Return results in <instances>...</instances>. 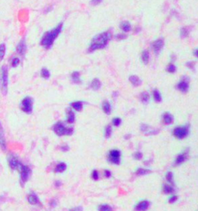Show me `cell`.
I'll return each instance as SVG.
<instances>
[{"label": "cell", "mask_w": 198, "mask_h": 211, "mask_svg": "<svg viewBox=\"0 0 198 211\" xmlns=\"http://www.w3.org/2000/svg\"><path fill=\"white\" fill-rule=\"evenodd\" d=\"M103 175H104V176L105 177V178L109 179V178H111V176H112V173H111V172L110 171V170H108V169H105V170H104Z\"/></svg>", "instance_id": "obj_45"}, {"label": "cell", "mask_w": 198, "mask_h": 211, "mask_svg": "<svg viewBox=\"0 0 198 211\" xmlns=\"http://www.w3.org/2000/svg\"><path fill=\"white\" fill-rule=\"evenodd\" d=\"M162 120H163V122L166 125H169V124H172L174 121V118L173 116V114L169 112H165L163 114V117H162Z\"/></svg>", "instance_id": "obj_15"}, {"label": "cell", "mask_w": 198, "mask_h": 211, "mask_svg": "<svg viewBox=\"0 0 198 211\" xmlns=\"http://www.w3.org/2000/svg\"><path fill=\"white\" fill-rule=\"evenodd\" d=\"M177 200H178V196H177V195L174 194V193L170 195V196L168 199V202H169V203H171V204L175 203Z\"/></svg>", "instance_id": "obj_42"}, {"label": "cell", "mask_w": 198, "mask_h": 211, "mask_svg": "<svg viewBox=\"0 0 198 211\" xmlns=\"http://www.w3.org/2000/svg\"><path fill=\"white\" fill-rule=\"evenodd\" d=\"M153 98L156 103H160L161 102L162 100H163V98H162V95L161 93L159 92V91L156 90V89L153 91Z\"/></svg>", "instance_id": "obj_29"}, {"label": "cell", "mask_w": 198, "mask_h": 211, "mask_svg": "<svg viewBox=\"0 0 198 211\" xmlns=\"http://www.w3.org/2000/svg\"><path fill=\"white\" fill-rule=\"evenodd\" d=\"M61 182H60V181H56L55 186H57V187H60V186H61Z\"/></svg>", "instance_id": "obj_51"}, {"label": "cell", "mask_w": 198, "mask_h": 211, "mask_svg": "<svg viewBox=\"0 0 198 211\" xmlns=\"http://www.w3.org/2000/svg\"><path fill=\"white\" fill-rule=\"evenodd\" d=\"M69 211H83V209L81 206H77L75 208H73L71 210H70Z\"/></svg>", "instance_id": "obj_49"}, {"label": "cell", "mask_w": 198, "mask_h": 211, "mask_svg": "<svg viewBox=\"0 0 198 211\" xmlns=\"http://www.w3.org/2000/svg\"><path fill=\"white\" fill-rule=\"evenodd\" d=\"M19 170H20V180L23 183H25L29 180L31 170L29 169V166H26V165H22V164L19 167Z\"/></svg>", "instance_id": "obj_9"}, {"label": "cell", "mask_w": 198, "mask_h": 211, "mask_svg": "<svg viewBox=\"0 0 198 211\" xmlns=\"http://www.w3.org/2000/svg\"><path fill=\"white\" fill-rule=\"evenodd\" d=\"M129 81L131 83V85L134 87H139L140 85H141V80L138 76L136 75H131V76L129 77Z\"/></svg>", "instance_id": "obj_23"}, {"label": "cell", "mask_w": 198, "mask_h": 211, "mask_svg": "<svg viewBox=\"0 0 198 211\" xmlns=\"http://www.w3.org/2000/svg\"><path fill=\"white\" fill-rule=\"evenodd\" d=\"M71 79L74 83L75 84H81V75L80 73L77 71H74L71 74Z\"/></svg>", "instance_id": "obj_30"}, {"label": "cell", "mask_w": 198, "mask_h": 211, "mask_svg": "<svg viewBox=\"0 0 198 211\" xmlns=\"http://www.w3.org/2000/svg\"><path fill=\"white\" fill-rule=\"evenodd\" d=\"M140 130L145 135H155L159 133V130L153 128L150 125L147 124H142L140 125Z\"/></svg>", "instance_id": "obj_11"}, {"label": "cell", "mask_w": 198, "mask_h": 211, "mask_svg": "<svg viewBox=\"0 0 198 211\" xmlns=\"http://www.w3.org/2000/svg\"><path fill=\"white\" fill-rule=\"evenodd\" d=\"M133 158H134V159H135V160H138V161L142 160L143 158V152H140V151L135 152H134V154H133Z\"/></svg>", "instance_id": "obj_39"}, {"label": "cell", "mask_w": 198, "mask_h": 211, "mask_svg": "<svg viewBox=\"0 0 198 211\" xmlns=\"http://www.w3.org/2000/svg\"><path fill=\"white\" fill-rule=\"evenodd\" d=\"M33 101L30 97H26L22 101L21 108L23 111L25 113L30 114L33 111Z\"/></svg>", "instance_id": "obj_8"}, {"label": "cell", "mask_w": 198, "mask_h": 211, "mask_svg": "<svg viewBox=\"0 0 198 211\" xmlns=\"http://www.w3.org/2000/svg\"><path fill=\"white\" fill-rule=\"evenodd\" d=\"M67 169V164L65 162H59L57 166H56L54 172L57 173H61L63 172Z\"/></svg>", "instance_id": "obj_28"}, {"label": "cell", "mask_w": 198, "mask_h": 211, "mask_svg": "<svg viewBox=\"0 0 198 211\" xmlns=\"http://www.w3.org/2000/svg\"><path fill=\"white\" fill-rule=\"evenodd\" d=\"M149 173H151V170L146 169V168H139L135 171V174L138 176H143L149 174Z\"/></svg>", "instance_id": "obj_27"}, {"label": "cell", "mask_w": 198, "mask_h": 211, "mask_svg": "<svg viewBox=\"0 0 198 211\" xmlns=\"http://www.w3.org/2000/svg\"><path fill=\"white\" fill-rule=\"evenodd\" d=\"M193 55L195 56V57H197L198 58V49L194 50V52H193Z\"/></svg>", "instance_id": "obj_53"}, {"label": "cell", "mask_w": 198, "mask_h": 211, "mask_svg": "<svg viewBox=\"0 0 198 211\" xmlns=\"http://www.w3.org/2000/svg\"><path fill=\"white\" fill-rule=\"evenodd\" d=\"M176 59H177V57H176L174 54H172L171 57H170V60H171V61L173 62V61H176Z\"/></svg>", "instance_id": "obj_50"}, {"label": "cell", "mask_w": 198, "mask_h": 211, "mask_svg": "<svg viewBox=\"0 0 198 211\" xmlns=\"http://www.w3.org/2000/svg\"><path fill=\"white\" fill-rule=\"evenodd\" d=\"M8 69L5 66H3L0 70V90L3 95L7 94L9 84Z\"/></svg>", "instance_id": "obj_4"}, {"label": "cell", "mask_w": 198, "mask_h": 211, "mask_svg": "<svg viewBox=\"0 0 198 211\" xmlns=\"http://www.w3.org/2000/svg\"><path fill=\"white\" fill-rule=\"evenodd\" d=\"M83 102L82 101H74L71 103V108L77 111H81L83 109Z\"/></svg>", "instance_id": "obj_33"}, {"label": "cell", "mask_w": 198, "mask_h": 211, "mask_svg": "<svg viewBox=\"0 0 198 211\" xmlns=\"http://www.w3.org/2000/svg\"><path fill=\"white\" fill-rule=\"evenodd\" d=\"M139 98L142 103L148 104L149 102V100H150V95H149V94L148 92L143 91V92L140 94Z\"/></svg>", "instance_id": "obj_25"}, {"label": "cell", "mask_w": 198, "mask_h": 211, "mask_svg": "<svg viewBox=\"0 0 198 211\" xmlns=\"http://www.w3.org/2000/svg\"><path fill=\"white\" fill-rule=\"evenodd\" d=\"M190 29H189V27H185L180 29V37H182V38H186V37H187L188 36L190 35Z\"/></svg>", "instance_id": "obj_34"}, {"label": "cell", "mask_w": 198, "mask_h": 211, "mask_svg": "<svg viewBox=\"0 0 198 211\" xmlns=\"http://www.w3.org/2000/svg\"><path fill=\"white\" fill-rule=\"evenodd\" d=\"M163 192L166 195H172L175 193V189L171 184H164L163 186Z\"/></svg>", "instance_id": "obj_19"}, {"label": "cell", "mask_w": 198, "mask_h": 211, "mask_svg": "<svg viewBox=\"0 0 198 211\" xmlns=\"http://www.w3.org/2000/svg\"><path fill=\"white\" fill-rule=\"evenodd\" d=\"M173 134L176 138L179 140H182L188 137L190 134V126L188 124L186 125H180L174 128L173 131Z\"/></svg>", "instance_id": "obj_5"}, {"label": "cell", "mask_w": 198, "mask_h": 211, "mask_svg": "<svg viewBox=\"0 0 198 211\" xmlns=\"http://www.w3.org/2000/svg\"><path fill=\"white\" fill-rule=\"evenodd\" d=\"M165 177H166L167 182H168L169 184L174 185V175H173V173L171 171L167 172V173H166Z\"/></svg>", "instance_id": "obj_31"}, {"label": "cell", "mask_w": 198, "mask_h": 211, "mask_svg": "<svg viewBox=\"0 0 198 211\" xmlns=\"http://www.w3.org/2000/svg\"><path fill=\"white\" fill-rule=\"evenodd\" d=\"M19 63V59L17 58V57H15V58L13 59L12 61H11V65H12V67H16Z\"/></svg>", "instance_id": "obj_46"}, {"label": "cell", "mask_w": 198, "mask_h": 211, "mask_svg": "<svg viewBox=\"0 0 198 211\" xmlns=\"http://www.w3.org/2000/svg\"><path fill=\"white\" fill-rule=\"evenodd\" d=\"M103 0H91V4L92 5H98L101 3Z\"/></svg>", "instance_id": "obj_47"}, {"label": "cell", "mask_w": 198, "mask_h": 211, "mask_svg": "<svg viewBox=\"0 0 198 211\" xmlns=\"http://www.w3.org/2000/svg\"><path fill=\"white\" fill-rule=\"evenodd\" d=\"M111 38V33L109 31H105L101 33L97 36H95L90 43L88 51L90 53L95 52L96 50H101L105 48L108 45V42Z\"/></svg>", "instance_id": "obj_1"}, {"label": "cell", "mask_w": 198, "mask_h": 211, "mask_svg": "<svg viewBox=\"0 0 198 211\" xmlns=\"http://www.w3.org/2000/svg\"><path fill=\"white\" fill-rule=\"evenodd\" d=\"M27 50V45H26V41L24 40H21L19 43V44L16 47V52L20 54V55H23Z\"/></svg>", "instance_id": "obj_18"}, {"label": "cell", "mask_w": 198, "mask_h": 211, "mask_svg": "<svg viewBox=\"0 0 198 211\" xmlns=\"http://www.w3.org/2000/svg\"><path fill=\"white\" fill-rule=\"evenodd\" d=\"M195 62H193V61H189L187 63H186V66L187 67L188 69H190V70H194L195 68Z\"/></svg>", "instance_id": "obj_44"}, {"label": "cell", "mask_w": 198, "mask_h": 211, "mask_svg": "<svg viewBox=\"0 0 198 211\" xmlns=\"http://www.w3.org/2000/svg\"><path fill=\"white\" fill-rule=\"evenodd\" d=\"M98 211H113V207L109 204L104 203L98 206Z\"/></svg>", "instance_id": "obj_35"}, {"label": "cell", "mask_w": 198, "mask_h": 211, "mask_svg": "<svg viewBox=\"0 0 198 211\" xmlns=\"http://www.w3.org/2000/svg\"><path fill=\"white\" fill-rule=\"evenodd\" d=\"M8 162L9 166V167H10L13 170H16V169H17L18 168L19 169L20 165H21V163H20L19 161L18 158H17L16 156H13V155L9 157Z\"/></svg>", "instance_id": "obj_14"}, {"label": "cell", "mask_w": 198, "mask_h": 211, "mask_svg": "<svg viewBox=\"0 0 198 211\" xmlns=\"http://www.w3.org/2000/svg\"><path fill=\"white\" fill-rule=\"evenodd\" d=\"M5 53V44H1L0 45V61L3 60L4 57V55Z\"/></svg>", "instance_id": "obj_43"}, {"label": "cell", "mask_w": 198, "mask_h": 211, "mask_svg": "<svg viewBox=\"0 0 198 211\" xmlns=\"http://www.w3.org/2000/svg\"><path fill=\"white\" fill-rule=\"evenodd\" d=\"M112 132H113V130H112V126L110 125V124H108L106 125V127L105 128V131H104V135L106 138H109L112 135Z\"/></svg>", "instance_id": "obj_32"}, {"label": "cell", "mask_w": 198, "mask_h": 211, "mask_svg": "<svg viewBox=\"0 0 198 211\" xmlns=\"http://www.w3.org/2000/svg\"><path fill=\"white\" fill-rule=\"evenodd\" d=\"M61 149L63 151V152H67V151L70 149V148H69V146L67 145H63L61 146Z\"/></svg>", "instance_id": "obj_48"}, {"label": "cell", "mask_w": 198, "mask_h": 211, "mask_svg": "<svg viewBox=\"0 0 198 211\" xmlns=\"http://www.w3.org/2000/svg\"><path fill=\"white\" fill-rule=\"evenodd\" d=\"M0 147L5 149L6 147V141H5V133H4V129H3V125L0 122Z\"/></svg>", "instance_id": "obj_16"}, {"label": "cell", "mask_w": 198, "mask_h": 211, "mask_svg": "<svg viewBox=\"0 0 198 211\" xmlns=\"http://www.w3.org/2000/svg\"><path fill=\"white\" fill-rule=\"evenodd\" d=\"M102 110H103L104 113L106 114H111V111H112V106L111 103L108 101H105L102 103Z\"/></svg>", "instance_id": "obj_20"}, {"label": "cell", "mask_w": 198, "mask_h": 211, "mask_svg": "<svg viewBox=\"0 0 198 211\" xmlns=\"http://www.w3.org/2000/svg\"><path fill=\"white\" fill-rule=\"evenodd\" d=\"M122 153L119 149H111L108 154V160L113 165H119L121 162Z\"/></svg>", "instance_id": "obj_6"}, {"label": "cell", "mask_w": 198, "mask_h": 211, "mask_svg": "<svg viewBox=\"0 0 198 211\" xmlns=\"http://www.w3.org/2000/svg\"><path fill=\"white\" fill-rule=\"evenodd\" d=\"M187 152H183L180 153L179 155H177V157L175 158L174 160V166H181L183 163H184L185 162L187 161Z\"/></svg>", "instance_id": "obj_12"}, {"label": "cell", "mask_w": 198, "mask_h": 211, "mask_svg": "<svg viewBox=\"0 0 198 211\" xmlns=\"http://www.w3.org/2000/svg\"><path fill=\"white\" fill-rule=\"evenodd\" d=\"M167 71L170 74H174L177 71V67L175 66L173 63H169L167 67Z\"/></svg>", "instance_id": "obj_36"}, {"label": "cell", "mask_w": 198, "mask_h": 211, "mask_svg": "<svg viewBox=\"0 0 198 211\" xmlns=\"http://www.w3.org/2000/svg\"><path fill=\"white\" fill-rule=\"evenodd\" d=\"M149 59H150V53L149 52V50H144L141 53V60L143 61L144 64H147L149 62Z\"/></svg>", "instance_id": "obj_24"}, {"label": "cell", "mask_w": 198, "mask_h": 211, "mask_svg": "<svg viewBox=\"0 0 198 211\" xmlns=\"http://www.w3.org/2000/svg\"><path fill=\"white\" fill-rule=\"evenodd\" d=\"M177 89L181 93H187L190 89V80L187 77H183L180 81L177 83Z\"/></svg>", "instance_id": "obj_7"}, {"label": "cell", "mask_w": 198, "mask_h": 211, "mask_svg": "<svg viewBox=\"0 0 198 211\" xmlns=\"http://www.w3.org/2000/svg\"><path fill=\"white\" fill-rule=\"evenodd\" d=\"M40 74H41V77L45 78V79H49L50 77V71H48L47 69L43 68L41 70V72H40Z\"/></svg>", "instance_id": "obj_38"}, {"label": "cell", "mask_w": 198, "mask_h": 211, "mask_svg": "<svg viewBox=\"0 0 198 211\" xmlns=\"http://www.w3.org/2000/svg\"><path fill=\"white\" fill-rule=\"evenodd\" d=\"M27 200H28L29 204H31V205H38V204H40L39 198L34 193H29L28 197H27Z\"/></svg>", "instance_id": "obj_17"}, {"label": "cell", "mask_w": 198, "mask_h": 211, "mask_svg": "<svg viewBox=\"0 0 198 211\" xmlns=\"http://www.w3.org/2000/svg\"><path fill=\"white\" fill-rule=\"evenodd\" d=\"M91 178H92L93 180L95 181H97V180H99L100 178V174H99V172L96 169H94L92 172H91Z\"/></svg>", "instance_id": "obj_40"}, {"label": "cell", "mask_w": 198, "mask_h": 211, "mask_svg": "<svg viewBox=\"0 0 198 211\" xmlns=\"http://www.w3.org/2000/svg\"><path fill=\"white\" fill-rule=\"evenodd\" d=\"M130 138H131V135H130V134H127V135H125V139L128 140L130 139Z\"/></svg>", "instance_id": "obj_52"}, {"label": "cell", "mask_w": 198, "mask_h": 211, "mask_svg": "<svg viewBox=\"0 0 198 211\" xmlns=\"http://www.w3.org/2000/svg\"><path fill=\"white\" fill-rule=\"evenodd\" d=\"M127 38V35L125 33H118L115 35V39L119 41H122V40H125Z\"/></svg>", "instance_id": "obj_41"}, {"label": "cell", "mask_w": 198, "mask_h": 211, "mask_svg": "<svg viewBox=\"0 0 198 211\" xmlns=\"http://www.w3.org/2000/svg\"><path fill=\"white\" fill-rule=\"evenodd\" d=\"M111 124L115 127H119L121 125V124H122V119L119 118V117H115V118H114L112 119Z\"/></svg>", "instance_id": "obj_37"}, {"label": "cell", "mask_w": 198, "mask_h": 211, "mask_svg": "<svg viewBox=\"0 0 198 211\" xmlns=\"http://www.w3.org/2000/svg\"><path fill=\"white\" fill-rule=\"evenodd\" d=\"M164 44L165 43L162 38H159L157 40H154L152 43V49L153 50V53L156 55H159L163 49Z\"/></svg>", "instance_id": "obj_10"}, {"label": "cell", "mask_w": 198, "mask_h": 211, "mask_svg": "<svg viewBox=\"0 0 198 211\" xmlns=\"http://www.w3.org/2000/svg\"><path fill=\"white\" fill-rule=\"evenodd\" d=\"M150 206V202L147 200L140 201L135 205V211H147Z\"/></svg>", "instance_id": "obj_13"}, {"label": "cell", "mask_w": 198, "mask_h": 211, "mask_svg": "<svg viewBox=\"0 0 198 211\" xmlns=\"http://www.w3.org/2000/svg\"><path fill=\"white\" fill-rule=\"evenodd\" d=\"M62 29H63V24L60 23L54 29L50 30V31L47 32L43 36L42 39H41V42H40L41 45L47 49H49L51 46L53 45L54 40L57 38L59 34L61 33Z\"/></svg>", "instance_id": "obj_2"}, {"label": "cell", "mask_w": 198, "mask_h": 211, "mask_svg": "<svg viewBox=\"0 0 198 211\" xmlns=\"http://www.w3.org/2000/svg\"><path fill=\"white\" fill-rule=\"evenodd\" d=\"M90 87L94 91H98L101 87V82L98 78H95L91 82Z\"/></svg>", "instance_id": "obj_22"}, {"label": "cell", "mask_w": 198, "mask_h": 211, "mask_svg": "<svg viewBox=\"0 0 198 211\" xmlns=\"http://www.w3.org/2000/svg\"><path fill=\"white\" fill-rule=\"evenodd\" d=\"M120 29H122L123 33H129L132 30V25L129 22L123 21L120 24Z\"/></svg>", "instance_id": "obj_21"}, {"label": "cell", "mask_w": 198, "mask_h": 211, "mask_svg": "<svg viewBox=\"0 0 198 211\" xmlns=\"http://www.w3.org/2000/svg\"><path fill=\"white\" fill-rule=\"evenodd\" d=\"M53 130L56 135H57L58 136L71 135L74 133V128L71 127H67L62 121L57 122L53 126Z\"/></svg>", "instance_id": "obj_3"}, {"label": "cell", "mask_w": 198, "mask_h": 211, "mask_svg": "<svg viewBox=\"0 0 198 211\" xmlns=\"http://www.w3.org/2000/svg\"><path fill=\"white\" fill-rule=\"evenodd\" d=\"M75 114L72 110H68L67 113V122L69 124H73L75 121Z\"/></svg>", "instance_id": "obj_26"}]
</instances>
